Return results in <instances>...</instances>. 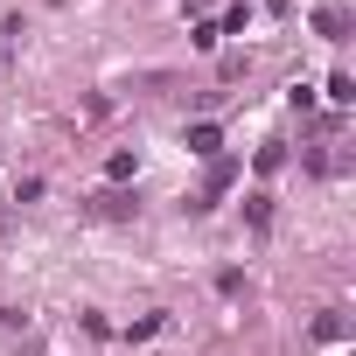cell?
<instances>
[{
  "mask_svg": "<svg viewBox=\"0 0 356 356\" xmlns=\"http://www.w3.org/2000/svg\"><path fill=\"white\" fill-rule=\"evenodd\" d=\"M91 210H98V217H133V196H119V189H105V196H98Z\"/></svg>",
  "mask_w": 356,
  "mask_h": 356,
  "instance_id": "2",
  "label": "cell"
},
{
  "mask_svg": "<svg viewBox=\"0 0 356 356\" xmlns=\"http://www.w3.org/2000/svg\"><path fill=\"white\" fill-rule=\"evenodd\" d=\"M314 29H321L328 42H342V35H349V15H342V8H321V15H314Z\"/></svg>",
  "mask_w": 356,
  "mask_h": 356,
  "instance_id": "1",
  "label": "cell"
},
{
  "mask_svg": "<svg viewBox=\"0 0 356 356\" xmlns=\"http://www.w3.org/2000/svg\"><path fill=\"white\" fill-rule=\"evenodd\" d=\"M196 8H203V0H196Z\"/></svg>",
  "mask_w": 356,
  "mask_h": 356,
  "instance_id": "4",
  "label": "cell"
},
{
  "mask_svg": "<svg viewBox=\"0 0 356 356\" xmlns=\"http://www.w3.org/2000/svg\"><path fill=\"white\" fill-rule=\"evenodd\" d=\"M231 175H238V161H210V196H224V189H231Z\"/></svg>",
  "mask_w": 356,
  "mask_h": 356,
  "instance_id": "3",
  "label": "cell"
}]
</instances>
